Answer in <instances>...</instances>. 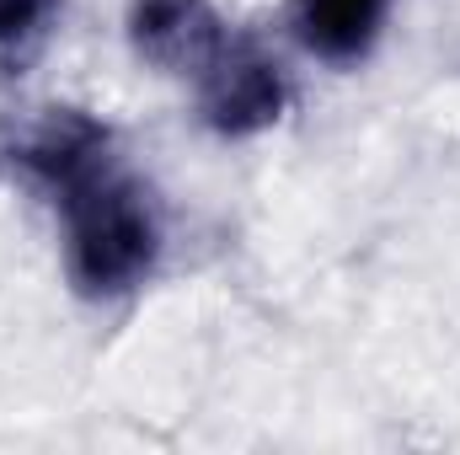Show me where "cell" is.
Instances as JSON below:
<instances>
[{
  "label": "cell",
  "mask_w": 460,
  "mask_h": 455,
  "mask_svg": "<svg viewBox=\"0 0 460 455\" xmlns=\"http://www.w3.org/2000/svg\"><path fill=\"white\" fill-rule=\"evenodd\" d=\"M59 230V273L75 300L113 311L145 295L166 268V204L128 166V156L102 166L92 183L49 204Z\"/></svg>",
  "instance_id": "6da1fadb"
},
{
  "label": "cell",
  "mask_w": 460,
  "mask_h": 455,
  "mask_svg": "<svg viewBox=\"0 0 460 455\" xmlns=\"http://www.w3.org/2000/svg\"><path fill=\"white\" fill-rule=\"evenodd\" d=\"M182 92H188L193 123L220 145H252L273 134L295 113V97H300L289 43H273L252 27H230L226 43L199 65V76Z\"/></svg>",
  "instance_id": "7a4b0ae2"
},
{
  "label": "cell",
  "mask_w": 460,
  "mask_h": 455,
  "mask_svg": "<svg viewBox=\"0 0 460 455\" xmlns=\"http://www.w3.org/2000/svg\"><path fill=\"white\" fill-rule=\"evenodd\" d=\"M0 161L38 204H59L65 193L92 183L102 166L123 161V145L102 113L75 108V103H54L5 139Z\"/></svg>",
  "instance_id": "3957f363"
},
{
  "label": "cell",
  "mask_w": 460,
  "mask_h": 455,
  "mask_svg": "<svg viewBox=\"0 0 460 455\" xmlns=\"http://www.w3.org/2000/svg\"><path fill=\"white\" fill-rule=\"evenodd\" d=\"M230 27L235 22L220 11V0H128L123 5V43L134 65L177 86L199 76V65L226 43Z\"/></svg>",
  "instance_id": "277c9868"
},
{
  "label": "cell",
  "mask_w": 460,
  "mask_h": 455,
  "mask_svg": "<svg viewBox=\"0 0 460 455\" xmlns=\"http://www.w3.org/2000/svg\"><path fill=\"white\" fill-rule=\"evenodd\" d=\"M391 16H396V0H284L279 32L289 54H300L305 65L353 76L380 54Z\"/></svg>",
  "instance_id": "5b68a950"
},
{
  "label": "cell",
  "mask_w": 460,
  "mask_h": 455,
  "mask_svg": "<svg viewBox=\"0 0 460 455\" xmlns=\"http://www.w3.org/2000/svg\"><path fill=\"white\" fill-rule=\"evenodd\" d=\"M70 0H0V76L32 70L65 27Z\"/></svg>",
  "instance_id": "8992f818"
}]
</instances>
